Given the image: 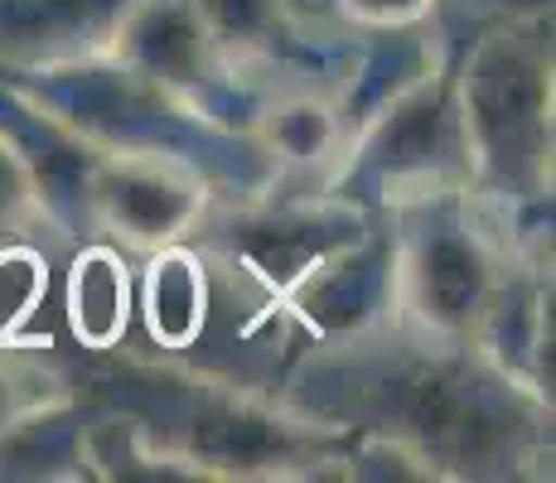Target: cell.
<instances>
[{
    "label": "cell",
    "mask_w": 556,
    "mask_h": 483,
    "mask_svg": "<svg viewBox=\"0 0 556 483\" xmlns=\"http://www.w3.org/2000/svg\"><path fill=\"white\" fill-rule=\"evenodd\" d=\"M392 325L426 339L475 343L513 285V256L479 213L475 189H435L392 203Z\"/></svg>",
    "instance_id": "7a4b0ae2"
},
{
    "label": "cell",
    "mask_w": 556,
    "mask_h": 483,
    "mask_svg": "<svg viewBox=\"0 0 556 483\" xmlns=\"http://www.w3.org/2000/svg\"><path fill=\"white\" fill-rule=\"evenodd\" d=\"M213 252L242 276V281L262 285L271 305L286 309V300L301 290L319 266H329L334 256H344L349 246L368 238V223L354 203L344 199H319V203H262V208L232 213L228 228H208Z\"/></svg>",
    "instance_id": "5b68a950"
},
{
    "label": "cell",
    "mask_w": 556,
    "mask_h": 483,
    "mask_svg": "<svg viewBox=\"0 0 556 483\" xmlns=\"http://www.w3.org/2000/svg\"><path fill=\"white\" fill-rule=\"evenodd\" d=\"M39 386H59V382H49L45 372L29 368V363L15 358V353H0V440L15 435V431H29V421L49 416V406L59 392L39 396Z\"/></svg>",
    "instance_id": "8fae6325"
},
{
    "label": "cell",
    "mask_w": 556,
    "mask_h": 483,
    "mask_svg": "<svg viewBox=\"0 0 556 483\" xmlns=\"http://www.w3.org/2000/svg\"><path fill=\"white\" fill-rule=\"evenodd\" d=\"M136 309V281L122 246L88 242L68 266L63 285V315H68L73 339L88 353H112L126 339V319Z\"/></svg>",
    "instance_id": "ba28073f"
},
{
    "label": "cell",
    "mask_w": 556,
    "mask_h": 483,
    "mask_svg": "<svg viewBox=\"0 0 556 483\" xmlns=\"http://www.w3.org/2000/svg\"><path fill=\"white\" fill-rule=\"evenodd\" d=\"M131 0H0V63L59 68L106 49Z\"/></svg>",
    "instance_id": "8992f818"
},
{
    "label": "cell",
    "mask_w": 556,
    "mask_h": 483,
    "mask_svg": "<svg viewBox=\"0 0 556 483\" xmlns=\"http://www.w3.org/2000/svg\"><path fill=\"white\" fill-rule=\"evenodd\" d=\"M451 82L469 189L542 199L552 189V39L542 15L484 29Z\"/></svg>",
    "instance_id": "3957f363"
},
{
    "label": "cell",
    "mask_w": 556,
    "mask_h": 483,
    "mask_svg": "<svg viewBox=\"0 0 556 483\" xmlns=\"http://www.w3.org/2000/svg\"><path fill=\"white\" fill-rule=\"evenodd\" d=\"M441 0H334V10L363 35H402L435 15Z\"/></svg>",
    "instance_id": "7c38bea8"
},
{
    "label": "cell",
    "mask_w": 556,
    "mask_h": 483,
    "mask_svg": "<svg viewBox=\"0 0 556 483\" xmlns=\"http://www.w3.org/2000/svg\"><path fill=\"white\" fill-rule=\"evenodd\" d=\"M248 136L271 160V169H325L344 160L349 116L329 92L291 88L256 112Z\"/></svg>",
    "instance_id": "52a82bcc"
},
{
    "label": "cell",
    "mask_w": 556,
    "mask_h": 483,
    "mask_svg": "<svg viewBox=\"0 0 556 483\" xmlns=\"http://www.w3.org/2000/svg\"><path fill=\"white\" fill-rule=\"evenodd\" d=\"M83 218L126 252L189 242L208 223L213 179L199 165L155 150H92L78 185Z\"/></svg>",
    "instance_id": "277c9868"
},
{
    "label": "cell",
    "mask_w": 556,
    "mask_h": 483,
    "mask_svg": "<svg viewBox=\"0 0 556 483\" xmlns=\"http://www.w3.org/2000/svg\"><path fill=\"white\" fill-rule=\"evenodd\" d=\"M402 334V348H392V334L382 343L358 334L309 358L295 378L305 421H363V431L406 465H421V474L504 479L513 465L538 459L547 396L513 382L475 343Z\"/></svg>",
    "instance_id": "6da1fadb"
},
{
    "label": "cell",
    "mask_w": 556,
    "mask_h": 483,
    "mask_svg": "<svg viewBox=\"0 0 556 483\" xmlns=\"http://www.w3.org/2000/svg\"><path fill=\"white\" fill-rule=\"evenodd\" d=\"M39 213H49V208H45V193H39L35 175H29L25 150L0 131V252L15 238H25L20 228L29 218H39Z\"/></svg>",
    "instance_id": "30bf717a"
},
{
    "label": "cell",
    "mask_w": 556,
    "mask_h": 483,
    "mask_svg": "<svg viewBox=\"0 0 556 483\" xmlns=\"http://www.w3.org/2000/svg\"><path fill=\"white\" fill-rule=\"evenodd\" d=\"M141 315L160 348H194L208 319V262L189 242L146 252L141 271Z\"/></svg>",
    "instance_id": "9c48e42d"
}]
</instances>
